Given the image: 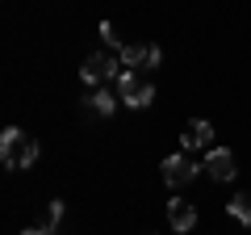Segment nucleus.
<instances>
[{
	"mask_svg": "<svg viewBox=\"0 0 251 235\" xmlns=\"http://www.w3.org/2000/svg\"><path fill=\"white\" fill-rule=\"evenodd\" d=\"M117 101H122V97H117V92H109V88H97V92H92V97H88V105H92V114L109 118V114H113V109H117Z\"/></svg>",
	"mask_w": 251,
	"mask_h": 235,
	"instance_id": "9",
	"label": "nucleus"
},
{
	"mask_svg": "<svg viewBox=\"0 0 251 235\" xmlns=\"http://www.w3.org/2000/svg\"><path fill=\"white\" fill-rule=\"evenodd\" d=\"M226 210H230V218H239L243 227H251V193H239L234 202H226Z\"/></svg>",
	"mask_w": 251,
	"mask_h": 235,
	"instance_id": "10",
	"label": "nucleus"
},
{
	"mask_svg": "<svg viewBox=\"0 0 251 235\" xmlns=\"http://www.w3.org/2000/svg\"><path fill=\"white\" fill-rule=\"evenodd\" d=\"M0 160H4V168H13V172L34 168V160H38V139L25 135V130H17V126H9L4 135H0Z\"/></svg>",
	"mask_w": 251,
	"mask_h": 235,
	"instance_id": "1",
	"label": "nucleus"
},
{
	"mask_svg": "<svg viewBox=\"0 0 251 235\" xmlns=\"http://www.w3.org/2000/svg\"><path fill=\"white\" fill-rule=\"evenodd\" d=\"M205 172L214 176V181H234V151H226V147H209L205 155Z\"/></svg>",
	"mask_w": 251,
	"mask_h": 235,
	"instance_id": "6",
	"label": "nucleus"
},
{
	"mask_svg": "<svg viewBox=\"0 0 251 235\" xmlns=\"http://www.w3.org/2000/svg\"><path fill=\"white\" fill-rule=\"evenodd\" d=\"M100 38H105L109 46H117V51H122V34H117V26H113V21H100Z\"/></svg>",
	"mask_w": 251,
	"mask_h": 235,
	"instance_id": "12",
	"label": "nucleus"
},
{
	"mask_svg": "<svg viewBox=\"0 0 251 235\" xmlns=\"http://www.w3.org/2000/svg\"><path fill=\"white\" fill-rule=\"evenodd\" d=\"M197 172H201V164L193 160V151H176V155H168V160H163V181H168L172 189L188 185Z\"/></svg>",
	"mask_w": 251,
	"mask_h": 235,
	"instance_id": "4",
	"label": "nucleus"
},
{
	"mask_svg": "<svg viewBox=\"0 0 251 235\" xmlns=\"http://www.w3.org/2000/svg\"><path fill=\"white\" fill-rule=\"evenodd\" d=\"M117 97H122L130 109H147L155 101V84L147 80L143 72H126L122 67V76H117Z\"/></svg>",
	"mask_w": 251,
	"mask_h": 235,
	"instance_id": "2",
	"label": "nucleus"
},
{
	"mask_svg": "<svg viewBox=\"0 0 251 235\" xmlns=\"http://www.w3.org/2000/svg\"><path fill=\"white\" fill-rule=\"evenodd\" d=\"M168 223H172V231H193V223H197V210H193V202L172 198V202H168Z\"/></svg>",
	"mask_w": 251,
	"mask_h": 235,
	"instance_id": "7",
	"label": "nucleus"
},
{
	"mask_svg": "<svg viewBox=\"0 0 251 235\" xmlns=\"http://www.w3.org/2000/svg\"><path fill=\"white\" fill-rule=\"evenodd\" d=\"M80 76L88 84H105V80H117V76H122V55H88V59H84V67H80Z\"/></svg>",
	"mask_w": 251,
	"mask_h": 235,
	"instance_id": "3",
	"label": "nucleus"
},
{
	"mask_svg": "<svg viewBox=\"0 0 251 235\" xmlns=\"http://www.w3.org/2000/svg\"><path fill=\"white\" fill-rule=\"evenodd\" d=\"M59 218H63V202H50V206H46V214H42V223H38V231L54 235V227H59Z\"/></svg>",
	"mask_w": 251,
	"mask_h": 235,
	"instance_id": "11",
	"label": "nucleus"
},
{
	"mask_svg": "<svg viewBox=\"0 0 251 235\" xmlns=\"http://www.w3.org/2000/svg\"><path fill=\"white\" fill-rule=\"evenodd\" d=\"M184 151H201V147H214V126L209 122H188V130L180 135Z\"/></svg>",
	"mask_w": 251,
	"mask_h": 235,
	"instance_id": "8",
	"label": "nucleus"
},
{
	"mask_svg": "<svg viewBox=\"0 0 251 235\" xmlns=\"http://www.w3.org/2000/svg\"><path fill=\"white\" fill-rule=\"evenodd\" d=\"M159 46L143 42V46H122V67L126 72H151V67H159Z\"/></svg>",
	"mask_w": 251,
	"mask_h": 235,
	"instance_id": "5",
	"label": "nucleus"
},
{
	"mask_svg": "<svg viewBox=\"0 0 251 235\" xmlns=\"http://www.w3.org/2000/svg\"><path fill=\"white\" fill-rule=\"evenodd\" d=\"M25 235H46V231H38V227H34V231H25Z\"/></svg>",
	"mask_w": 251,
	"mask_h": 235,
	"instance_id": "13",
	"label": "nucleus"
}]
</instances>
